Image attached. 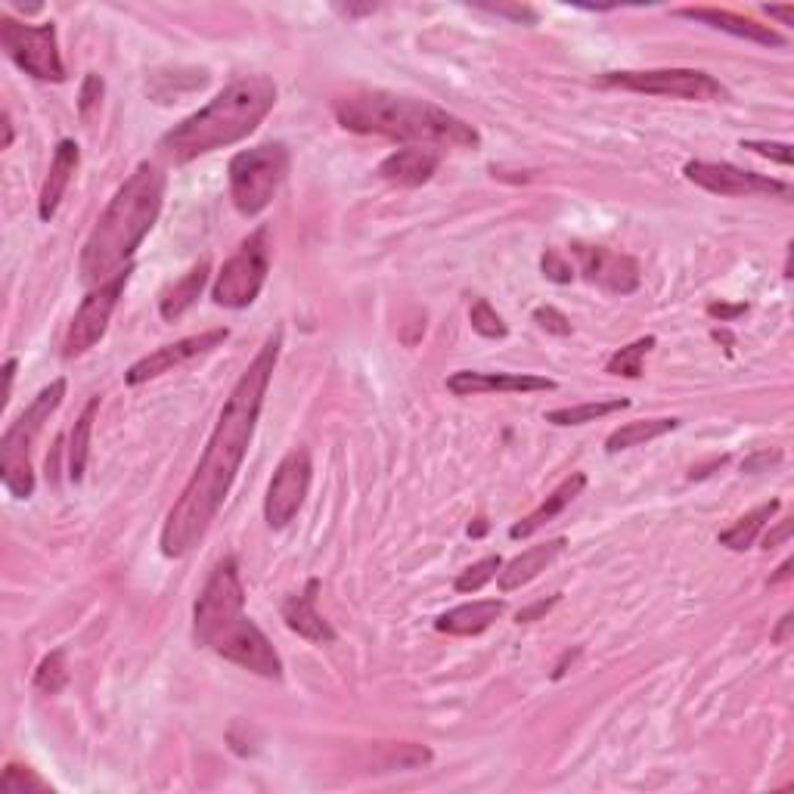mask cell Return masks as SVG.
<instances>
[{"mask_svg": "<svg viewBox=\"0 0 794 794\" xmlns=\"http://www.w3.org/2000/svg\"><path fill=\"white\" fill-rule=\"evenodd\" d=\"M488 534V519H475V525H469V537H484Z\"/></svg>", "mask_w": 794, "mask_h": 794, "instance_id": "49", "label": "cell"}, {"mask_svg": "<svg viewBox=\"0 0 794 794\" xmlns=\"http://www.w3.org/2000/svg\"><path fill=\"white\" fill-rule=\"evenodd\" d=\"M209 273H211V261L209 258H202L187 277H180L178 283L171 285L165 295H162V301H159V314H162V320L174 323V320H180V316L187 314L195 301H199L205 283H209Z\"/></svg>", "mask_w": 794, "mask_h": 794, "instance_id": "24", "label": "cell"}, {"mask_svg": "<svg viewBox=\"0 0 794 794\" xmlns=\"http://www.w3.org/2000/svg\"><path fill=\"white\" fill-rule=\"evenodd\" d=\"M277 105V84L268 76H249L227 84L209 105L174 124L162 140L159 152L174 165H187L199 155L233 147L255 131Z\"/></svg>", "mask_w": 794, "mask_h": 794, "instance_id": "5", "label": "cell"}, {"mask_svg": "<svg viewBox=\"0 0 794 794\" xmlns=\"http://www.w3.org/2000/svg\"><path fill=\"white\" fill-rule=\"evenodd\" d=\"M540 270H543V277H546L550 283L565 285L574 280V268L565 261V255H562L559 249H546V252H543V258H540Z\"/></svg>", "mask_w": 794, "mask_h": 794, "instance_id": "34", "label": "cell"}, {"mask_svg": "<svg viewBox=\"0 0 794 794\" xmlns=\"http://www.w3.org/2000/svg\"><path fill=\"white\" fill-rule=\"evenodd\" d=\"M69 686V664H66V649H57L50 652L38 671H34V690L41 695H60L62 690Z\"/></svg>", "mask_w": 794, "mask_h": 794, "instance_id": "30", "label": "cell"}, {"mask_svg": "<svg viewBox=\"0 0 794 794\" xmlns=\"http://www.w3.org/2000/svg\"><path fill=\"white\" fill-rule=\"evenodd\" d=\"M571 252L577 258V268L584 273L586 283L600 285L612 295H630L643 283V270H640L636 258L612 252L605 245H586V242H574Z\"/></svg>", "mask_w": 794, "mask_h": 794, "instance_id": "14", "label": "cell"}, {"mask_svg": "<svg viewBox=\"0 0 794 794\" xmlns=\"http://www.w3.org/2000/svg\"><path fill=\"white\" fill-rule=\"evenodd\" d=\"M780 463H782L780 450H757V453H751L748 460L742 463V472L757 475V472H764V469H770V465H780Z\"/></svg>", "mask_w": 794, "mask_h": 794, "instance_id": "39", "label": "cell"}, {"mask_svg": "<svg viewBox=\"0 0 794 794\" xmlns=\"http://www.w3.org/2000/svg\"><path fill=\"white\" fill-rule=\"evenodd\" d=\"M3 375H7V398H10V389H13V375H16V358L7 360V366H3Z\"/></svg>", "mask_w": 794, "mask_h": 794, "instance_id": "50", "label": "cell"}, {"mask_svg": "<svg viewBox=\"0 0 794 794\" xmlns=\"http://www.w3.org/2000/svg\"><path fill=\"white\" fill-rule=\"evenodd\" d=\"M766 13L780 19L782 26H794V7H766Z\"/></svg>", "mask_w": 794, "mask_h": 794, "instance_id": "45", "label": "cell"}, {"mask_svg": "<svg viewBox=\"0 0 794 794\" xmlns=\"http://www.w3.org/2000/svg\"><path fill=\"white\" fill-rule=\"evenodd\" d=\"M62 398H66V379H53L47 389L38 391V398L7 425V432L0 438V481L16 500H29L34 494L31 448L41 435L44 422L60 410Z\"/></svg>", "mask_w": 794, "mask_h": 794, "instance_id": "6", "label": "cell"}, {"mask_svg": "<svg viewBox=\"0 0 794 794\" xmlns=\"http://www.w3.org/2000/svg\"><path fill=\"white\" fill-rule=\"evenodd\" d=\"M577 655H581V649H574V652H565V655H562V661L555 664V671H553L555 680H559V676H565V664H569V661L577 659Z\"/></svg>", "mask_w": 794, "mask_h": 794, "instance_id": "48", "label": "cell"}, {"mask_svg": "<svg viewBox=\"0 0 794 794\" xmlns=\"http://www.w3.org/2000/svg\"><path fill=\"white\" fill-rule=\"evenodd\" d=\"M3 792L7 794H31V792H38V794H47V792H53L50 785H47L34 770H29V766H19V764H7V770H3Z\"/></svg>", "mask_w": 794, "mask_h": 794, "instance_id": "32", "label": "cell"}, {"mask_svg": "<svg viewBox=\"0 0 794 794\" xmlns=\"http://www.w3.org/2000/svg\"><path fill=\"white\" fill-rule=\"evenodd\" d=\"M500 569H503V559H500V555H484L481 562L469 565V569L453 581V590H456V593H479L481 586L494 581Z\"/></svg>", "mask_w": 794, "mask_h": 794, "instance_id": "31", "label": "cell"}, {"mask_svg": "<svg viewBox=\"0 0 794 794\" xmlns=\"http://www.w3.org/2000/svg\"><path fill=\"white\" fill-rule=\"evenodd\" d=\"M674 429H680V420H674V416H664V420L627 422V425H621V429H615V432L609 435V441H605V450H609V453H621V450L640 448V444H649V441L667 435V432H674Z\"/></svg>", "mask_w": 794, "mask_h": 794, "instance_id": "27", "label": "cell"}, {"mask_svg": "<svg viewBox=\"0 0 794 794\" xmlns=\"http://www.w3.org/2000/svg\"><path fill=\"white\" fill-rule=\"evenodd\" d=\"M448 389L456 398H475V394H531V391H555L559 382L534 373H475L460 370L448 379Z\"/></svg>", "mask_w": 794, "mask_h": 794, "instance_id": "16", "label": "cell"}, {"mask_svg": "<svg viewBox=\"0 0 794 794\" xmlns=\"http://www.w3.org/2000/svg\"><path fill=\"white\" fill-rule=\"evenodd\" d=\"M432 761V751L422 748V745H398L394 757H391V766L398 770H416V766L429 764Z\"/></svg>", "mask_w": 794, "mask_h": 794, "instance_id": "38", "label": "cell"}, {"mask_svg": "<svg viewBox=\"0 0 794 794\" xmlns=\"http://www.w3.org/2000/svg\"><path fill=\"white\" fill-rule=\"evenodd\" d=\"M97 410H100V394L90 398L88 406L81 410V416L72 425V435H69V481L81 484L84 481V469L90 460V435H93V420H97Z\"/></svg>", "mask_w": 794, "mask_h": 794, "instance_id": "26", "label": "cell"}, {"mask_svg": "<svg viewBox=\"0 0 794 794\" xmlns=\"http://www.w3.org/2000/svg\"><path fill=\"white\" fill-rule=\"evenodd\" d=\"M792 569H794V559H785V562L780 565V571L770 577V586H780L782 581H788V577H792Z\"/></svg>", "mask_w": 794, "mask_h": 794, "instance_id": "46", "label": "cell"}, {"mask_svg": "<svg viewBox=\"0 0 794 794\" xmlns=\"http://www.w3.org/2000/svg\"><path fill=\"white\" fill-rule=\"evenodd\" d=\"M78 165H81V147L76 140H60V147L53 152V162H50V171H47L44 187H41V195H38V218L44 224L57 218L62 195L76 178Z\"/></svg>", "mask_w": 794, "mask_h": 794, "instance_id": "19", "label": "cell"}, {"mask_svg": "<svg viewBox=\"0 0 794 794\" xmlns=\"http://www.w3.org/2000/svg\"><path fill=\"white\" fill-rule=\"evenodd\" d=\"M335 121L363 137H389L410 147H444V150H479L481 134L469 121L425 100L398 97L389 90L348 93L332 105Z\"/></svg>", "mask_w": 794, "mask_h": 794, "instance_id": "4", "label": "cell"}, {"mask_svg": "<svg viewBox=\"0 0 794 794\" xmlns=\"http://www.w3.org/2000/svg\"><path fill=\"white\" fill-rule=\"evenodd\" d=\"M227 339H230V330L224 326V330L199 332V335H187V339H180V342L162 345L159 351H152L147 358L131 363L128 373H124V382L137 389V385H143V382H150V379H159V375L171 373V370H178V366L190 363V360L209 354V351H214L218 345H224Z\"/></svg>", "mask_w": 794, "mask_h": 794, "instance_id": "15", "label": "cell"}, {"mask_svg": "<svg viewBox=\"0 0 794 794\" xmlns=\"http://www.w3.org/2000/svg\"><path fill=\"white\" fill-rule=\"evenodd\" d=\"M742 150L757 152V155H766L780 165H792V147L788 143H766V140H742Z\"/></svg>", "mask_w": 794, "mask_h": 794, "instance_id": "37", "label": "cell"}, {"mask_svg": "<svg viewBox=\"0 0 794 794\" xmlns=\"http://www.w3.org/2000/svg\"><path fill=\"white\" fill-rule=\"evenodd\" d=\"M792 627H794V615L788 612V615H782L780 627L773 630V643H776V645L788 643V636H792Z\"/></svg>", "mask_w": 794, "mask_h": 794, "instance_id": "44", "label": "cell"}, {"mask_svg": "<svg viewBox=\"0 0 794 794\" xmlns=\"http://www.w3.org/2000/svg\"><path fill=\"white\" fill-rule=\"evenodd\" d=\"M289 165H292V155L283 143H261L230 159V168H227L230 199L242 218H258L268 209L283 187Z\"/></svg>", "mask_w": 794, "mask_h": 794, "instance_id": "7", "label": "cell"}, {"mask_svg": "<svg viewBox=\"0 0 794 794\" xmlns=\"http://www.w3.org/2000/svg\"><path fill=\"white\" fill-rule=\"evenodd\" d=\"M674 16L705 22V26H711V29L726 31V34L742 38V41H751V44L785 47V38H782L780 31H773L770 26H761V22L748 19V16L730 13V10H714V7H683V10H674Z\"/></svg>", "mask_w": 794, "mask_h": 794, "instance_id": "18", "label": "cell"}, {"mask_svg": "<svg viewBox=\"0 0 794 794\" xmlns=\"http://www.w3.org/2000/svg\"><path fill=\"white\" fill-rule=\"evenodd\" d=\"M792 531H794L792 522H780V527H776V531H770V534L764 537V546L766 550H776V546H782L785 540L792 537Z\"/></svg>", "mask_w": 794, "mask_h": 794, "instance_id": "43", "label": "cell"}, {"mask_svg": "<svg viewBox=\"0 0 794 794\" xmlns=\"http://www.w3.org/2000/svg\"><path fill=\"white\" fill-rule=\"evenodd\" d=\"M16 140V128H13V119H10V112H3V150H10Z\"/></svg>", "mask_w": 794, "mask_h": 794, "instance_id": "47", "label": "cell"}, {"mask_svg": "<svg viewBox=\"0 0 794 794\" xmlns=\"http://www.w3.org/2000/svg\"><path fill=\"white\" fill-rule=\"evenodd\" d=\"M311 475H314V465H311V453L304 448L289 450L280 460L268 496H264V519L273 531H283L299 515L304 496L311 491Z\"/></svg>", "mask_w": 794, "mask_h": 794, "instance_id": "12", "label": "cell"}, {"mask_svg": "<svg viewBox=\"0 0 794 794\" xmlns=\"http://www.w3.org/2000/svg\"><path fill=\"white\" fill-rule=\"evenodd\" d=\"M280 348H283V330L270 332L268 342L261 345L255 360L245 366V373L240 375V382L233 385L230 398L221 406L218 425L205 444L202 460L195 465L193 479L187 481V488L180 491L178 503L171 506L165 525H162L159 543L168 559L193 553L227 503V494L240 475L242 460L252 448L261 406L268 398L270 375L280 360Z\"/></svg>", "mask_w": 794, "mask_h": 794, "instance_id": "1", "label": "cell"}, {"mask_svg": "<svg viewBox=\"0 0 794 794\" xmlns=\"http://www.w3.org/2000/svg\"><path fill=\"white\" fill-rule=\"evenodd\" d=\"M655 348V335H645L630 342L627 348L615 351L609 363H605V373L609 375H624V379H640L643 375V360L649 358V351Z\"/></svg>", "mask_w": 794, "mask_h": 794, "instance_id": "29", "label": "cell"}, {"mask_svg": "<svg viewBox=\"0 0 794 794\" xmlns=\"http://www.w3.org/2000/svg\"><path fill=\"white\" fill-rule=\"evenodd\" d=\"M481 10H488V13H494V16H506V19H515V22H527V26H534V22H537V13H534L531 7H506V3H496V7H491V3H484Z\"/></svg>", "mask_w": 794, "mask_h": 794, "instance_id": "40", "label": "cell"}, {"mask_svg": "<svg viewBox=\"0 0 794 794\" xmlns=\"http://www.w3.org/2000/svg\"><path fill=\"white\" fill-rule=\"evenodd\" d=\"M195 643L211 649L230 664L264 680H283V659L270 645L264 630L245 617V590L240 581V565L233 555L221 559L202 586L193 605Z\"/></svg>", "mask_w": 794, "mask_h": 794, "instance_id": "3", "label": "cell"}, {"mask_svg": "<svg viewBox=\"0 0 794 794\" xmlns=\"http://www.w3.org/2000/svg\"><path fill=\"white\" fill-rule=\"evenodd\" d=\"M103 90H105V81L97 72H88L84 76V84H81V93H78V112L88 119L90 112L100 105V100H103Z\"/></svg>", "mask_w": 794, "mask_h": 794, "instance_id": "35", "label": "cell"}, {"mask_svg": "<svg viewBox=\"0 0 794 794\" xmlns=\"http://www.w3.org/2000/svg\"><path fill=\"white\" fill-rule=\"evenodd\" d=\"M316 590H320V581L311 577L308 586H304V593L289 596L280 612H283L285 627L292 630V633H299L301 640L316 645H332L335 643V630L330 627L326 617L316 612Z\"/></svg>", "mask_w": 794, "mask_h": 794, "instance_id": "17", "label": "cell"}, {"mask_svg": "<svg viewBox=\"0 0 794 794\" xmlns=\"http://www.w3.org/2000/svg\"><path fill=\"white\" fill-rule=\"evenodd\" d=\"M559 600L562 596H550V600H540V602H534V605H527V609H522L519 615H515V621L519 624H531V621H537V617H543L553 605H559Z\"/></svg>", "mask_w": 794, "mask_h": 794, "instance_id": "41", "label": "cell"}, {"mask_svg": "<svg viewBox=\"0 0 794 794\" xmlns=\"http://www.w3.org/2000/svg\"><path fill=\"white\" fill-rule=\"evenodd\" d=\"M0 47L26 76L38 78V81L62 84L69 78L66 66H62L53 22L26 26V22H16L13 16H0Z\"/></svg>", "mask_w": 794, "mask_h": 794, "instance_id": "10", "label": "cell"}, {"mask_svg": "<svg viewBox=\"0 0 794 794\" xmlns=\"http://www.w3.org/2000/svg\"><path fill=\"white\" fill-rule=\"evenodd\" d=\"M469 323H472V330L479 332V335H484V339H506V335H510V326L503 323V316L496 314L494 308H491V301L484 299H479L475 304H472Z\"/></svg>", "mask_w": 794, "mask_h": 794, "instance_id": "33", "label": "cell"}, {"mask_svg": "<svg viewBox=\"0 0 794 794\" xmlns=\"http://www.w3.org/2000/svg\"><path fill=\"white\" fill-rule=\"evenodd\" d=\"M586 488V475L584 472H574V475H569V479L562 481L559 488H555L553 494L546 496L543 503H540L537 510L531 512V515H525L522 522H515V525L510 527V537L512 540H525L531 537V534H537L540 527L550 525L555 515H562V512L569 510L571 503L577 500V496L584 494Z\"/></svg>", "mask_w": 794, "mask_h": 794, "instance_id": "22", "label": "cell"}, {"mask_svg": "<svg viewBox=\"0 0 794 794\" xmlns=\"http://www.w3.org/2000/svg\"><path fill=\"white\" fill-rule=\"evenodd\" d=\"M683 174L702 187L707 193L726 195V199H738V195H780V199H792V187L782 183L776 178H766L748 168L730 165V162H686Z\"/></svg>", "mask_w": 794, "mask_h": 794, "instance_id": "13", "label": "cell"}, {"mask_svg": "<svg viewBox=\"0 0 794 794\" xmlns=\"http://www.w3.org/2000/svg\"><path fill=\"white\" fill-rule=\"evenodd\" d=\"M534 323H537L540 330H546L550 335H571V320L559 308H553V304H543V308H537L534 311Z\"/></svg>", "mask_w": 794, "mask_h": 794, "instance_id": "36", "label": "cell"}, {"mask_svg": "<svg viewBox=\"0 0 794 794\" xmlns=\"http://www.w3.org/2000/svg\"><path fill=\"white\" fill-rule=\"evenodd\" d=\"M131 273H134V264L124 268L121 273H115L109 283L90 289L88 299L81 301V308H78L72 323H69V330H66V339H62V360L84 358L90 348H97V342H100L105 330H109V320L115 314L124 289L131 283Z\"/></svg>", "mask_w": 794, "mask_h": 794, "instance_id": "11", "label": "cell"}, {"mask_svg": "<svg viewBox=\"0 0 794 794\" xmlns=\"http://www.w3.org/2000/svg\"><path fill=\"white\" fill-rule=\"evenodd\" d=\"M780 506H782L780 500H770V503H764V506L751 510L748 515H742L733 527H726V531L720 534V546H726V550H733V553H745V550H751L754 540L761 537V531L770 525V519L780 512Z\"/></svg>", "mask_w": 794, "mask_h": 794, "instance_id": "25", "label": "cell"}, {"mask_svg": "<svg viewBox=\"0 0 794 794\" xmlns=\"http://www.w3.org/2000/svg\"><path fill=\"white\" fill-rule=\"evenodd\" d=\"M562 550H565V537L546 540V543H540V546H531V550H525L522 555H515L512 562H503V569L496 574V584H500L503 593H512V590H519V586L531 584L540 571H546L553 565L555 559L562 555Z\"/></svg>", "mask_w": 794, "mask_h": 794, "instance_id": "21", "label": "cell"}, {"mask_svg": "<svg viewBox=\"0 0 794 794\" xmlns=\"http://www.w3.org/2000/svg\"><path fill=\"white\" fill-rule=\"evenodd\" d=\"M602 88L630 90L645 97H674V100H695V103H723L730 90L717 78L702 69H645V72H605L600 78Z\"/></svg>", "mask_w": 794, "mask_h": 794, "instance_id": "9", "label": "cell"}, {"mask_svg": "<svg viewBox=\"0 0 794 794\" xmlns=\"http://www.w3.org/2000/svg\"><path fill=\"white\" fill-rule=\"evenodd\" d=\"M630 401L627 398H615V401H590V404H577V406H559V410H550L543 420L553 422L559 429H569V425H586V422L605 420L612 413H621L627 410Z\"/></svg>", "mask_w": 794, "mask_h": 794, "instance_id": "28", "label": "cell"}, {"mask_svg": "<svg viewBox=\"0 0 794 794\" xmlns=\"http://www.w3.org/2000/svg\"><path fill=\"white\" fill-rule=\"evenodd\" d=\"M748 311V304H707V314L714 316V320H720V323H730V320H735L738 314H745Z\"/></svg>", "mask_w": 794, "mask_h": 794, "instance_id": "42", "label": "cell"}, {"mask_svg": "<svg viewBox=\"0 0 794 794\" xmlns=\"http://www.w3.org/2000/svg\"><path fill=\"white\" fill-rule=\"evenodd\" d=\"M270 270V230L258 227L249 240L242 242L240 252L227 261L218 280L211 285V301L227 311H242L255 304L261 289L268 283Z\"/></svg>", "mask_w": 794, "mask_h": 794, "instance_id": "8", "label": "cell"}, {"mask_svg": "<svg viewBox=\"0 0 794 794\" xmlns=\"http://www.w3.org/2000/svg\"><path fill=\"white\" fill-rule=\"evenodd\" d=\"M441 168V152L432 147H404V150L391 152L379 165V178L398 183V187H422L435 178Z\"/></svg>", "mask_w": 794, "mask_h": 794, "instance_id": "20", "label": "cell"}, {"mask_svg": "<svg viewBox=\"0 0 794 794\" xmlns=\"http://www.w3.org/2000/svg\"><path fill=\"white\" fill-rule=\"evenodd\" d=\"M168 178L165 171L152 162H140L134 174L121 183L100 221L90 230L88 242L81 249V280L88 285L109 283L115 273L131 268L140 242L150 237V230L165 205Z\"/></svg>", "mask_w": 794, "mask_h": 794, "instance_id": "2", "label": "cell"}, {"mask_svg": "<svg viewBox=\"0 0 794 794\" xmlns=\"http://www.w3.org/2000/svg\"><path fill=\"white\" fill-rule=\"evenodd\" d=\"M506 612V602L503 600H479L456 605L435 621V630L448 633V636H479L484 630L491 627L494 621H500Z\"/></svg>", "mask_w": 794, "mask_h": 794, "instance_id": "23", "label": "cell"}]
</instances>
